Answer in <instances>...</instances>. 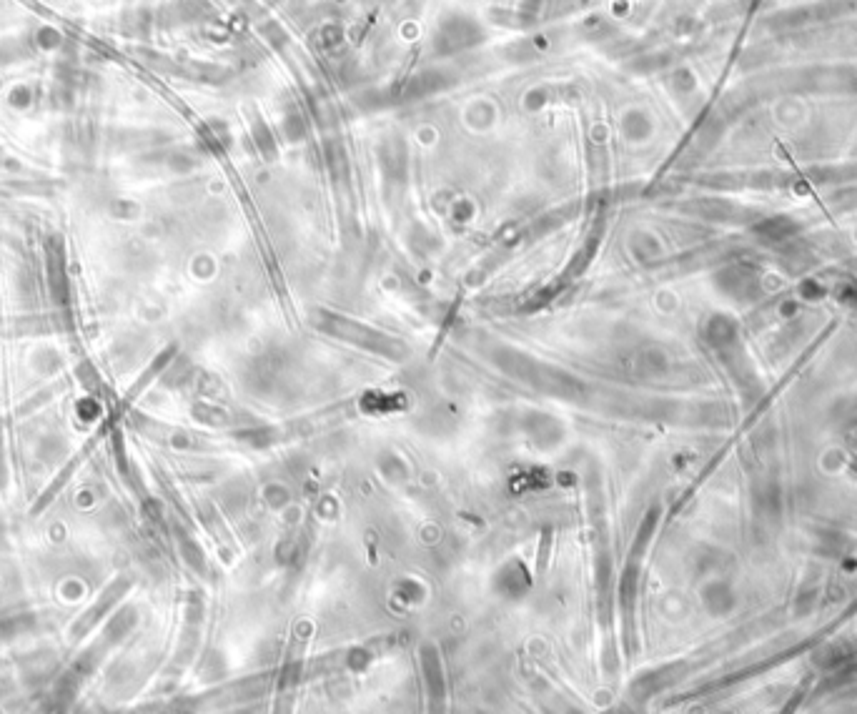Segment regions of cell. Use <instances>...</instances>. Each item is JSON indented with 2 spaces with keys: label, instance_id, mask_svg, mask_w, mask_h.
<instances>
[{
  "label": "cell",
  "instance_id": "cell-1",
  "mask_svg": "<svg viewBox=\"0 0 857 714\" xmlns=\"http://www.w3.org/2000/svg\"><path fill=\"white\" fill-rule=\"evenodd\" d=\"M484 356H487V361L494 369H499L504 376L517 381V384L537 391V394L569 401V404H589L594 399V389L587 381L569 374L562 366L537 359V356L527 354L522 349L499 344V341H489L484 346Z\"/></svg>",
  "mask_w": 857,
  "mask_h": 714
},
{
  "label": "cell",
  "instance_id": "cell-2",
  "mask_svg": "<svg viewBox=\"0 0 857 714\" xmlns=\"http://www.w3.org/2000/svg\"><path fill=\"white\" fill-rule=\"evenodd\" d=\"M311 324H314L321 334L334 336V339L344 341V344L356 346V349L361 351H369V354L381 356V359L406 361L411 354L409 346L401 339H396V336L386 334V331L376 329V326L364 324V321L336 314V311L316 309L314 314H311Z\"/></svg>",
  "mask_w": 857,
  "mask_h": 714
},
{
  "label": "cell",
  "instance_id": "cell-3",
  "mask_svg": "<svg viewBox=\"0 0 857 714\" xmlns=\"http://www.w3.org/2000/svg\"><path fill=\"white\" fill-rule=\"evenodd\" d=\"M482 38H484V31L479 28L477 21H472V18L467 16H452L449 21H444L442 28L437 31L434 48H437V53H444V56H447V53H459L477 46Z\"/></svg>",
  "mask_w": 857,
  "mask_h": 714
}]
</instances>
